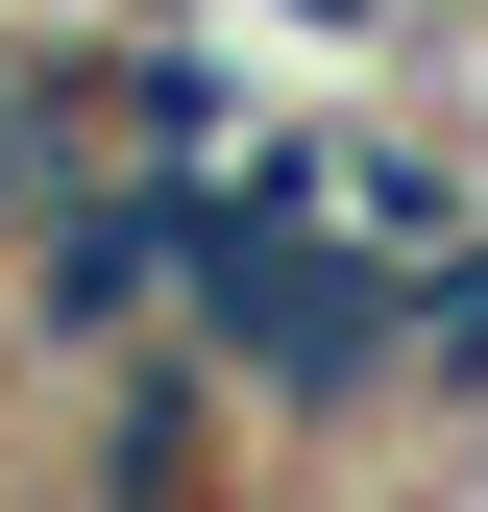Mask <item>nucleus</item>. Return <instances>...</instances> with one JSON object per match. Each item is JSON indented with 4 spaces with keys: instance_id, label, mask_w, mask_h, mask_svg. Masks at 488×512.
<instances>
[{
    "instance_id": "obj_1",
    "label": "nucleus",
    "mask_w": 488,
    "mask_h": 512,
    "mask_svg": "<svg viewBox=\"0 0 488 512\" xmlns=\"http://www.w3.org/2000/svg\"><path fill=\"white\" fill-rule=\"evenodd\" d=\"M122 25H220V0H122Z\"/></svg>"
}]
</instances>
